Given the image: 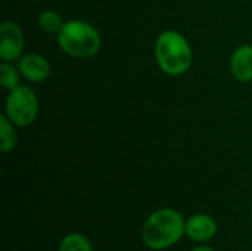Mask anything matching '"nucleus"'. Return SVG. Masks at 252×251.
<instances>
[{"label": "nucleus", "mask_w": 252, "mask_h": 251, "mask_svg": "<svg viewBox=\"0 0 252 251\" xmlns=\"http://www.w3.org/2000/svg\"><path fill=\"white\" fill-rule=\"evenodd\" d=\"M186 222L182 215L173 209H159L154 212L142 228V241L151 250H164L174 246L185 232Z\"/></svg>", "instance_id": "1"}, {"label": "nucleus", "mask_w": 252, "mask_h": 251, "mask_svg": "<svg viewBox=\"0 0 252 251\" xmlns=\"http://www.w3.org/2000/svg\"><path fill=\"white\" fill-rule=\"evenodd\" d=\"M155 58L165 74L182 75L190 68L193 55L188 40L180 33L168 30L157 38Z\"/></svg>", "instance_id": "2"}, {"label": "nucleus", "mask_w": 252, "mask_h": 251, "mask_svg": "<svg viewBox=\"0 0 252 251\" xmlns=\"http://www.w3.org/2000/svg\"><path fill=\"white\" fill-rule=\"evenodd\" d=\"M58 44L74 58H90L100 49L102 38L99 31L84 21H68L58 33Z\"/></svg>", "instance_id": "3"}, {"label": "nucleus", "mask_w": 252, "mask_h": 251, "mask_svg": "<svg viewBox=\"0 0 252 251\" xmlns=\"http://www.w3.org/2000/svg\"><path fill=\"white\" fill-rule=\"evenodd\" d=\"M38 112V101L35 93L27 86L12 89L6 99V117L19 127L30 126Z\"/></svg>", "instance_id": "4"}, {"label": "nucleus", "mask_w": 252, "mask_h": 251, "mask_svg": "<svg viewBox=\"0 0 252 251\" xmlns=\"http://www.w3.org/2000/svg\"><path fill=\"white\" fill-rule=\"evenodd\" d=\"M24 49V34L12 21H3L0 25V56L3 61L19 59Z\"/></svg>", "instance_id": "5"}, {"label": "nucleus", "mask_w": 252, "mask_h": 251, "mask_svg": "<svg viewBox=\"0 0 252 251\" xmlns=\"http://www.w3.org/2000/svg\"><path fill=\"white\" fill-rule=\"evenodd\" d=\"M18 70L24 78L34 83L44 81L50 74V65L47 59L38 53H27L21 56L18 61Z\"/></svg>", "instance_id": "6"}, {"label": "nucleus", "mask_w": 252, "mask_h": 251, "mask_svg": "<svg viewBox=\"0 0 252 251\" xmlns=\"http://www.w3.org/2000/svg\"><path fill=\"white\" fill-rule=\"evenodd\" d=\"M185 232L190 240L198 243H205L216 235L217 223L208 215H202V213L193 215L192 217H189V220H186Z\"/></svg>", "instance_id": "7"}, {"label": "nucleus", "mask_w": 252, "mask_h": 251, "mask_svg": "<svg viewBox=\"0 0 252 251\" xmlns=\"http://www.w3.org/2000/svg\"><path fill=\"white\" fill-rule=\"evenodd\" d=\"M232 74L241 81L252 80V46L242 44L235 49L230 58Z\"/></svg>", "instance_id": "8"}, {"label": "nucleus", "mask_w": 252, "mask_h": 251, "mask_svg": "<svg viewBox=\"0 0 252 251\" xmlns=\"http://www.w3.org/2000/svg\"><path fill=\"white\" fill-rule=\"evenodd\" d=\"M16 145V133L13 130V123L6 117H0V149L1 152H7L13 149Z\"/></svg>", "instance_id": "9"}, {"label": "nucleus", "mask_w": 252, "mask_h": 251, "mask_svg": "<svg viewBox=\"0 0 252 251\" xmlns=\"http://www.w3.org/2000/svg\"><path fill=\"white\" fill-rule=\"evenodd\" d=\"M38 27L46 31V33H59L61 28L63 27V21L61 18V15L55 10H43L38 15Z\"/></svg>", "instance_id": "10"}, {"label": "nucleus", "mask_w": 252, "mask_h": 251, "mask_svg": "<svg viewBox=\"0 0 252 251\" xmlns=\"http://www.w3.org/2000/svg\"><path fill=\"white\" fill-rule=\"evenodd\" d=\"M58 251H92V244L81 234H69L63 237Z\"/></svg>", "instance_id": "11"}, {"label": "nucleus", "mask_w": 252, "mask_h": 251, "mask_svg": "<svg viewBox=\"0 0 252 251\" xmlns=\"http://www.w3.org/2000/svg\"><path fill=\"white\" fill-rule=\"evenodd\" d=\"M19 75H21L19 70L15 68V67H13L12 64H9L7 61H4V62L0 65V83H1V86H3L4 89L12 90V89L18 87V86H21V84H19Z\"/></svg>", "instance_id": "12"}, {"label": "nucleus", "mask_w": 252, "mask_h": 251, "mask_svg": "<svg viewBox=\"0 0 252 251\" xmlns=\"http://www.w3.org/2000/svg\"><path fill=\"white\" fill-rule=\"evenodd\" d=\"M192 251H216L213 250L211 247H208V246H198V247H195Z\"/></svg>", "instance_id": "13"}]
</instances>
